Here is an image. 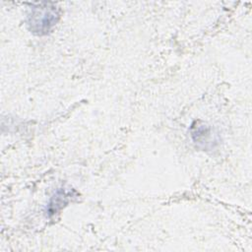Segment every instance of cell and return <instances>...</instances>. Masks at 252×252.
<instances>
[{
	"label": "cell",
	"mask_w": 252,
	"mask_h": 252,
	"mask_svg": "<svg viewBox=\"0 0 252 252\" xmlns=\"http://www.w3.org/2000/svg\"><path fill=\"white\" fill-rule=\"evenodd\" d=\"M61 10L52 2L29 4L26 23L29 31L38 36L46 35L60 20Z\"/></svg>",
	"instance_id": "obj_1"
},
{
	"label": "cell",
	"mask_w": 252,
	"mask_h": 252,
	"mask_svg": "<svg viewBox=\"0 0 252 252\" xmlns=\"http://www.w3.org/2000/svg\"><path fill=\"white\" fill-rule=\"evenodd\" d=\"M190 135L196 147L204 151H211L219 145L218 134L204 121H194L190 126Z\"/></svg>",
	"instance_id": "obj_2"
},
{
	"label": "cell",
	"mask_w": 252,
	"mask_h": 252,
	"mask_svg": "<svg viewBox=\"0 0 252 252\" xmlns=\"http://www.w3.org/2000/svg\"><path fill=\"white\" fill-rule=\"evenodd\" d=\"M76 192L71 189L68 190L66 188H58L52 197L49 199V202L47 203L45 213L48 218L54 217L56 214H58L64 207L68 205V203L72 200V198L75 197Z\"/></svg>",
	"instance_id": "obj_3"
}]
</instances>
